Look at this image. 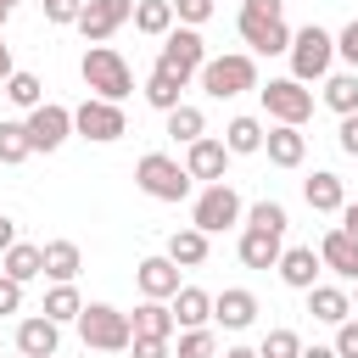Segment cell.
I'll return each instance as SVG.
<instances>
[{"label":"cell","instance_id":"db71d44e","mask_svg":"<svg viewBox=\"0 0 358 358\" xmlns=\"http://www.w3.org/2000/svg\"><path fill=\"white\" fill-rule=\"evenodd\" d=\"M352 313H358V296H352Z\"/></svg>","mask_w":358,"mask_h":358},{"label":"cell","instance_id":"484cf974","mask_svg":"<svg viewBox=\"0 0 358 358\" xmlns=\"http://www.w3.org/2000/svg\"><path fill=\"white\" fill-rule=\"evenodd\" d=\"M0 263H6L0 274H6V280H17V285H28V280H39V274H45V252H39L34 241H17Z\"/></svg>","mask_w":358,"mask_h":358},{"label":"cell","instance_id":"d6a6232c","mask_svg":"<svg viewBox=\"0 0 358 358\" xmlns=\"http://www.w3.org/2000/svg\"><path fill=\"white\" fill-rule=\"evenodd\" d=\"M324 106L341 112V117L358 112V73H330V78H324Z\"/></svg>","mask_w":358,"mask_h":358},{"label":"cell","instance_id":"9a60e30c","mask_svg":"<svg viewBox=\"0 0 358 358\" xmlns=\"http://www.w3.org/2000/svg\"><path fill=\"white\" fill-rule=\"evenodd\" d=\"M56 347H62V324H50L45 313H28L17 324V352L22 358H56Z\"/></svg>","mask_w":358,"mask_h":358},{"label":"cell","instance_id":"83f0119b","mask_svg":"<svg viewBox=\"0 0 358 358\" xmlns=\"http://www.w3.org/2000/svg\"><path fill=\"white\" fill-rule=\"evenodd\" d=\"M263 123L257 117H229V129H224V151L229 157H252V151H263Z\"/></svg>","mask_w":358,"mask_h":358},{"label":"cell","instance_id":"8d00e7d4","mask_svg":"<svg viewBox=\"0 0 358 358\" xmlns=\"http://www.w3.org/2000/svg\"><path fill=\"white\" fill-rule=\"evenodd\" d=\"M296 352H302V336H296V330H285V324H280V330H268V336H263V347H257V358H296Z\"/></svg>","mask_w":358,"mask_h":358},{"label":"cell","instance_id":"1f68e13d","mask_svg":"<svg viewBox=\"0 0 358 358\" xmlns=\"http://www.w3.org/2000/svg\"><path fill=\"white\" fill-rule=\"evenodd\" d=\"M134 28L151 34V39H162L173 28V6L168 0H134Z\"/></svg>","mask_w":358,"mask_h":358},{"label":"cell","instance_id":"30bf717a","mask_svg":"<svg viewBox=\"0 0 358 358\" xmlns=\"http://www.w3.org/2000/svg\"><path fill=\"white\" fill-rule=\"evenodd\" d=\"M73 129L84 134V140H95V145H106V140H123L129 134V117H123V106H112V101H84V106H73Z\"/></svg>","mask_w":358,"mask_h":358},{"label":"cell","instance_id":"816d5d0a","mask_svg":"<svg viewBox=\"0 0 358 358\" xmlns=\"http://www.w3.org/2000/svg\"><path fill=\"white\" fill-rule=\"evenodd\" d=\"M11 6H17V0H0V11H6V17H11Z\"/></svg>","mask_w":358,"mask_h":358},{"label":"cell","instance_id":"8992f818","mask_svg":"<svg viewBox=\"0 0 358 358\" xmlns=\"http://www.w3.org/2000/svg\"><path fill=\"white\" fill-rule=\"evenodd\" d=\"M134 185H140L151 201H185L196 179H190L185 162H173L168 151H145V157L134 162Z\"/></svg>","mask_w":358,"mask_h":358},{"label":"cell","instance_id":"9c48e42d","mask_svg":"<svg viewBox=\"0 0 358 358\" xmlns=\"http://www.w3.org/2000/svg\"><path fill=\"white\" fill-rule=\"evenodd\" d=\"M201 62H207V45H201V34L173 22V28L162 34V56H157V67H162V73H173L179 84H190V78L201 73Z\"/></svg>","mask_w":358,"mask_h":358},{"label":"cell","instance_id":"e575fe53","mask_svg":"<svg viewBox=\"0 0 358 358\" xmlns=\"http://www.w3.org/2000/svg\"><path fill=\"white\" fill-rule=\"evenodd\" d=\"M285 224H291V218H285V207H280V201H252V207H246V229L285 235Z\"/></svg>","mask_w":358,"mask_h":358},{"label":"cell","instance_id":"c3c4849f","mask_svg":"<svg viewBox=\"0 0 358 358\" xmlns=\"http://www.w3.org/2000/svg\"><path fill=\"white\" fill-rule=\"evenodd\" d=\"M11 73H17V67H11V45H6V39H0V84H6V78H11Z\"/></svg>","mask_w":358,"mask_h":358},{"label":"cell","instance_id":"d6986e66","mask_svg":"<svg viewBox=\"0 0 358 358\" xmlns=\"http://www.w3.org/2000/svg\"><path fill=\"white\" fill-rule=\"evenodd\" d=\"M168 313H173L179 330H201V324L213 319V296H207L201 285H179V291L168 296Z\"/></svg>","mask_w":358,"mask_h":358},{"label":"cell","instance_id":"11a10c76","mask_svg":"<svg viewBox=\"0 0 358 358\" xmlns=\"http://www.w3.org/2000/svg\"><path fill=\"white\" fill-rule=\"evenodd\" d=\"M17 358H22V352H17Z\"/></svg>","mask_w":358,"mask_h":358},{"label":"cell","instance_id":"3957f363","mask_svg":"<svg viewBox=\"0 0 358 358\" xmlns=\"http://www.w3.org/2000/svg\"><path fill=\"white\" fill-rule=\"evenodd\" d=\"M196 78H201V90H207L213 101H235V95L257 90V62H252L246 50H229V56H207Z\"/></svg>","mask_w":358,"mask_h":358},{"label":"cell","instance_id":"cb8c5ba5","mask_svg":"<svg viewBox=\"0 0 358 358\" xmlns=\"http://www.w3.org/2000/svg\"><path fill=\"white\" fill-rule=\"evenodd\" d=\"M162 257H168L173 268H201V263H207V235L185 224V229L168 235V252H162Z\"/></svg>","mask_w":358,"mask_h":358},{"label":"cell","instance_id":"ee69618b","mask_svg":"<svg viewBox=\"0 0 358 358\" xmlns=\"http://www.w3.org/2000/svg\"><path fill=\"white\" fill-rule=\"evenodd\" d=\"M336 140H341V151H347V157H358V112H347V117H341V134H336Z\"/></svg>","mask_w":358,"mask_h":358},{"label":"cell","instance_id":"ba28073f","mask_svg":"<svg viewBox=\"0 0 358 358\" xmlns=\"http://www.w3.org/2000/svg\"><path fill=\"white\" fill-rule=\"evenodd\" d=\"M257 95H263V112H268L274 123L302 129V123L313 117V90L296 84V78H268V84H257Z\"/></svg>","mask_w":358,"mask_h":358},{"label":"cell","instance_id":"f35d334b","mask_svg":"<svg viewBox=\"0 0 358 358\" xmlns=\"http://www.w3.org/2000/svg\"><path fill=\"white\" fill-rule=\"evenodd\" d=\"M179 358H213V330L201 324V330H185L179 336Z\"/></svg>","mask_w":358,"mask_h":358},{"label":"cell","instance_id":"d590c367","mask_svg":"<svg viewBox=\"0 0 358 358\" xmlns=\"http://www.w3.org/2000/svg\"><path fill=\"white\" fill-rule=\"evenodd\" d=\"M28 157H34L28 129H22V123H0V162L11 168V162H28Z\"/></svg>","mask_w":358,"mask_h":358},{"label":"cell","instance_id":"e0dca14e","mask_svg":"<svg viewBox=\"0 0 358 358\" xmlns=\"http://www.w3.org/2000/svg\"><path fill=\"white\" fill-rule=\"evenodd\" d=\"M263 151H268L274 168H302V157H308V134L291 129V123H274V129L263 134Z\"/></svg>","mask_w":358,"mask_h":358},{"label":"cell","instance_id":"7402d4cb","mask_svg":"<svg viewBox=\"0 0 358 358\" xmlns=\"http://www.w3.org/2000/svg\"><path fill=\"white\" fill-rule=\"evenodd\" d=\"M129 330H134V341H168L179 324H173L168 302H140V308L129 313Z\"/></svg>","mask_w":358,"mask_h":358},{"label":"cell","instance_id":"d4e9b609","mask_svg":"<svg viewBox=\"0 0 358 358\" xmlns=\"http://www.w3.org/2000/svg\"><path fill=\"white\" fill-rule=\"evenodd\" d=\"M308 313H313L319 324H341V319H352V296H347L341 285H313V291H308Z\"/></svg>","mask_w":358,"mask_h":358},{"label":"cell","instance_id":"f907efd6","mask_svg":"<svg viewBox=\"0 0 358 358\" xmlns=\"http://www.w3.org/2000/svg\"><path fill=\"white\" fill-rule=\"evenodd\" d=\"M224 358H257V347H229Z\"/></svg>","mask_w":358,"mask_h":358},{"label":"cell","instance_id":"7dc6e473","mask_svg":"<svg viewBox=\"0 0 358 358\" xmlns=\"http://www.w3.org/2000/svg\"><path fill=\"white\" fill-rule=\"evenodd\" d=\"M336 229H347V235H358V201H347V207H341V224H336Z\"/></svg>","mask_w":358,"mask_h":358},{"label":"cell","instance_id":"f5cc1de1","mask_svg":"<svg viewBox=\"0 0 358 358\" xmlns=\"http://www.w3.org/2000/svg\"><path fill=\"white\" fill-rule=\"evenodd\" d=\"M0 28H6V11H0Z\"/></svg>","mask_w":358,"mask_h":358},{"label":"cell","instance_id":"836d02e7","mask_svg":"<svg viewBox=\"0 0 358 358\" xmlns=\"http://www.w3.org/2000/svg\"><path fill=\"white\" fill-rule=\"evenodd\" d=\"M6 101L22 106V112H34V106H45V84H39L34 73H11V78H6Z\"/></svg>","mask_w":358,"mask_h":358},{"label":"cell","instance_id":"ab89813d","mask_svg":"<svg viewBox=\"0 0 358 358\" xmlns=\"http://www.w3.org/2000/svg\"><path fill=\"white\" fill-rule=\"evenodd\" d=\"M336 56L347 62V73H358V17H352L341 34H336Z\"/></svg>","mask_w":358,"mask_h":358},{"label":"cell","instance_id":"bcb514c9","mask_svg":"<svg viewBox=\"0 0 358 358\" xmlns=\"http://www.w3.org/2000/svg\"><path fill=\"white\" fill-rule=\"evenodd\" d=\"M11 246H17V224H11V218H6V213H0V257H6V252H11Z\"/></svg>","mask_w":358,"mask_h":358},{"label":"cell","instance_id":"6da1fadb","mask_svg":"<svg viewBox=\"0 0 358 358\" xmlns=\"http://www.w3.org/2000/svg\"><path fill=\"white\" fill-rule=\"evenodd\" d=\"M241 39L252 56H285L291 28H285V0H241Z\"/></svg>","mask_w":358,"mask_h":358},{"label":"cell","instance_id":"f1b7e54d","mask_svg":"<svg viewBox=\"0 0 358 358\" xmlns=\"http://www.w3.org/2000/svg\"><path fill=\"white\" fill-rule=\"evenodd\" d=\"M162 117H168V140H179V145H190V140L207 134V117H201V106H190V101H179V106L162 112Z\"/></svg>","mask_w":358,"mask_h":358},{"label":"cell","instance_id":"2e32d148","mask_svg":"<svg viewBox=\"0 0 358 358\" xmlns=\"http://www.w3.org/2000/svg\"><path fill=\"white\" fill-rule=\"evenodd\" d=\"M319 263H324L336 280H358V235L330 229V235L319 241Z\"/></svg>","mask_w":358,"mask_h":358},{"label":"cell","instance_id":"277c9868","mask_svg":"<svg viewBox=\"0 0 358 358\" xmlns=\"http://www.w3.org/2000/svg\"><path fill=\"white\" fill-rule=\"evenodd\" d=\"M73 324H78L84 347H95V352H129V341H134L129 313L112 308V302H84V313H78Z\"/></svg>","mask_w":358,"mask_h":358},{"label":"cell","instance_id":"f546056e","mask_svg":"<svg viewBox=\"0 0 358 358\" xmlns=\"http://www.w3.org/2000/svg\"><path fill=\"white\" fill-rule=\"evenodd\" d=\"M39 313H45L50 324H67V319H78V313H84V296H78V285H50Z\"/></svg>","mask_w":358,"mask_h":358},{"label":"cell","instance_id":"7bdbcfd3","mask_svg":"<svg viewBox=\"0 0 358 358\" xmlns=\"http://www.w3.org/2000/svg\"><path fill=\"white\" fill-rule=\"evenodd\" d=\"M6 313H22V285L0 274V319H6Z\"/></svg>","mask_w":358,"mask_h":358},{"label":"cell","instance_id":"8fae6325","mask_svg":"<svg viewBox=\"0 0 358 358\" xmlns=\"http://www.w3.org/2000/svg\"><path fill=\"white\" fill-rule=\"evenodd\" d=\"M123 22H134V0H84V11H78V34L90 45H106Z\"/></svg>","mask_w":358,"mask_h":358},{"label":"cell","instance_id":"44dd1931","mask_svg":"<svg viewBox=\"0 0 358 358\" xmlns=\"http://www.w3.org/2000/svg\"><path fill=\"white\" fill-rule=\"evenodd\" d=\"M302 201H308L313 213H341V207H347V185H341L330 168H319L313 179H302Z\"/></svg>","mask_w":358,"mask_h":358},{"label":"cell","instance_id":"4fadbf2b","mask_svg":"<svg viewBox=\"0 0 358 358\" xmlns=\"http://www.w3.org/2000/svg\"><path fill=\"white\" fill-rule=\"evenodd\" d=\"M224 168H229V151H224V140L201 134V140H190V145H185V173H190V179H207V185H218V179H224Z\"/></svg>","mask_w":358,"mask_h":358},{"label":"cell","instance_id":"681fc988","mask_svg":"<svg viewBox=\"0 0 358 358\" xmlns=\"http://www.w3.org/2000/svg\"><path fill=\"white\" fill-rule=\"evenodd\" d=\"M296 358H336V347H302Z\"/></svg>","mask_w":358,"mask_h":358},{"label":"cell","instance_id":"7c38bea8","mask_svg":"<svg viewBox=\"0 0 358 358\" xmlns=\"http://www.w3.org/2000/svg\"><path fill=\"white\" fill-rule=\"evenodd\" d=\"M22 129H28V145H34V151H56V145L73 134V106L45 101V106H34V112L22 117Z\"/></svg>","mask_w":358,"mask_h":358},{"label":"cell","instance_id":"60d3db41","mask_svg":"<svg viewBox=\"0 0 358 358\" xmlns=\"http://www.w3.org/2000/svg\"><path fill=\"white\" fill-rule=\"evenodd\" d=\"M336 358H358V319L336 324Z\"/></svg>","mask_w":358,"mask_h":358},{"label":"cell","instance_id":"b9f144b4","mask_svg":"<svg viewBox=\"0 0 358 358\" xmlns=\"http://www.w3.org/2000/svg\"><path fill=\"white\" fill-rule=\"evenodd\" d=\"M84 0H45V22H78Z\"/></svg>","mask_w":358,"mask_h":358},{"label":"cell","instance_id":"5bb4252c","mask_svg":"<svg viewBox=\"0 0 358 358\" xmlns=\"http://www.w3.org/2000/svg\"><path fill=\"white\" fill-rule=\"evenodd\" d=\"M274 268H280V280H285L291 291H313V285H319V274H324V263H319V252H313V246H285Z\"/></svg>","mask_w":358,"mask_h":358},{"label":"cell","instance_id":"4316f807","mask_svg":"<svg viewBox=\"0 0 358 358\" xmlns=\"http://www.w3.org/2000/svg\"><path fill=\"white\" fill-rule=\"evenodd\" d=\"M280 252H285V246H280V235H268V229H246V235H241V263H246V268H274Z\"/></svg>","mask_w":358,"mask_h":358},{"label":"cell","instance_id":"4dcf8cb0","mask_svg":"<svg viewBox=\"0 0 358 358\" xmlns=\"http://www.w3.org/2000/svg\"><path fill=\"white\" fill-rule=\"evenodd\" d=\"M145 101H151L157 112H173V106L185 101V84H179L173 73H162V67H151V78H145Z\"/></svg>","mask_w":358,"mask_h":358},{"label":"cell","instance_id":"74e56055","mask_svg":"<svg viewBox=\"0 0 358 358\" xmlns=\"http://www.w3.org/2000/svg\"><path fill=\"white\" fill-rule=\"evenodd\" d=\"M168 6H173V22L179 28H201L213 17V0H168Z\"/></svg>","mask_w":358,"mask_h":358},{"label":"cell","instance_id":"7a4b0ae2","mask_svg":"<svg viewBox=\"0 0 358 358\" xmlns=\"http://www.w3.org/2000/svg\"><path fill=\"white\" fill-rule=\"evenodd\" d=\"M78 73H84V84L95 90V101L123 106V95H134V67H129L112 45H90L84 62H78Z\"/></svg>","mask_w":358,"mask_h":358},{"label":"cell","instance_id":"ac0fdd59","mask_svg":"<svg viewBox=\"0 0 358 358\" xmlns=\"http://www.w3.org/2000/svg\"><path fill=\"white\" fill-rule=\"evenodd\" d=\"M134 285H140L145 302H168V296L179 291V268H173L168 257H145V263L134 268Z\"/></svg>","mask_w":358,"mask_h":358},{"label":"cell","instance_id":"52a82bcc","mask_svg":"<svg viewBox=\"0 0 358 358\" xmlns=\"http://www.w3.org/2000/svg\"><path fill=\"white\" fill-rule=\"evenodd\" d=\"M241 213H246V201H241V190L235 185H207L201 196H196V207H190V229H201V235H218V229H229V224H241Z\"/></svg>","mask_w":358,"mask_h":358},{"label":"cell","instance_id":"5b68a950","mask_svg":"<svg viewBox=\"0 0 358 358\" xmlns=\"http://www.w3.org/2000/svg\"><path fill=\"white\" fill-rule=\"evenodd\" d=\"M291 78L296 84H313V78H330V62H336V34H324L319 22L296 28L291 34Z\"/></svg>","mask_w":358,"mask_h":358},{"label":"cell","instance_id":"f6af8a7d","mask_svg":"<svg viewBox=\"0 0 358 358\" xmlns=\"http://www.w3.org/2000/svg\"><path fill=\"white\" fill-rule=\"evenodd\" d=\"M129 352H134V358H173L168 341H129Z\"/></svg>","mask_w":358,"mask_h":358},{"label":"cell","instance_id":"603a6c76","mask_svg":"<svg viewBox=\"0 0 358 358\" xmlns=\"http://www.w3.org/2000/svg\"><path fill=\"white\" fill-rule=\"evenodd\" d=\"M39 252H45V280H56V285H73V280H78L84 252H78L73 241H45Z\"/></svg>","mask_w":358,"mask_h":358},{"label":"cell","instance_id":"ffe728a7","mask_svg":"<svg viewBox=\"0 0 358 358\" xmlns=\"http://www.w3.org/2000/svg\"><path fill=\"white\" fill-rule=\"evenodd\" d=\"M213 319H218L224 330H246V324L257 319V296H252V291H241V285H229V291H218V296H213Z\"/></svg>","mask_w":358,"mask_h":358}]
</instances>
